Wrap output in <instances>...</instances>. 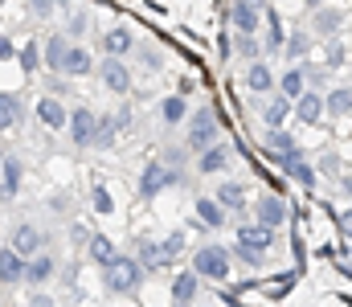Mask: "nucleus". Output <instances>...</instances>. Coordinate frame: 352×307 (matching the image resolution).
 <instances>
[{
  "label": "nucleus",
  "mask_w": 352,
  "mask_h": 307,
  "mask_svg": "<svg viewBox=\"0 0 352 307\" xmlns=\"http://www.w3.org/2000/svg\"><path fill=\"white\" fill-rule=\"evenodd\" d=\"M0 205H4V189H0Z\"/></svg>",
  "instance_id": "nucleus-62"
},
{
  "label": "nucleus",
  "mask_w": 352,
  "mask_h": 307,
  "mask_svg": "<svg viewBox=\"0 0 352 307\" xmlns=\"http://www.w3.org/2000/svg\"><path fill=\"white\" fill-rule=\"evenodd\" d=\"M316 168H320V177H340V156L336 152H324Z\"/></svg>",
  "instance_id": "nucleus-45"
},
{
  "label": "nucleus",
  "mask_w": 352,
  "mask_h": 307,
  "mask_svg": "<svg viewBox=\"0 0 352 307\" xmlns=\"http://www.w3.org/2000/svg\"><path fill=\"white\" fill-rule=\"evenodd\" d=\"M180 181H184V177L173 172L164 160H148L144 172H140V181H135V193H140V201H156L164 189H173V185H180Z\"/></svg>",
  "instance_id": "nucleus-4"
},
{
  "label": "nucleus",
  "mask_w": 352,
  "mask_h": 307,
  "mask_svg": "<svg viewBox=\"0 0 352 307\" xmlns=\"http://www.w3.org/2000/svg\"><path fill=\"white\" fill-rule=\"evenodd\" d=\"M21 119H25V99L16 91H0V131L16 127Z\"/></svg>",
  "instance_id": "nucleus-29"
},
{
  "label": "nucleus",
  "mask_w": 352,
  "mask_h": 307,
  "mask_svg": "<svg viewBox=\"0 0 352 307\" xmlns=\"http://www.w3.org/2000/svg\"><path fill=\"white\" fill-rule=\"evenodd\" d=\"M135 258L144 262V271H156V266H164V258H160V246H156L152 238H140V242H135Z\"/></svg>",
  "instance_id": "nucleus-39"
},
{
  "label": "nucleus",
  "mask_w": 352,
  "mask_h": 307,
  "mask_svg": "<svg viewBox=\"0 0 352 307\" xmlns=\"http://www.w3.org/2000/svg\"><path fill=\"white\" fill-rule=\"evenodd\" d=\"M37 119H41V127L62 131V127L70 123V106L58 99V95H45V99H37Z\"/></svg>",
  "instance_id": "nucleus-18"
},
{
  "label": "nucleus",
  "mask_w": 352,
  "mask_h": 307,
  "mask_svg": "<svg viewBox=\"0 0 352 307\" xmlns=\"http://www.w3.org/2000/svg\"><path fill=\"white\" fill-rule=\"evenodd\" d=\"M8 246H12V250H21L25 258H33V254H41V250H45V229H41L37 221H21V225L12 229Z\"/></svg>",
  "instance_id": "nucleus-11"
},
{
  "label": "nucleus",
  "mask_w": 352,
  "mask_h": 307,
  "mask_svg": "<svg viewBox=\"0 0 352 307\" xmlns=\"http://www.w3.org/2000/svg\"><path fill=\"white\" fill-rule=\"evenodd\" d=\"M184 242H188V238H184V229H173L168 238H156V246H160V258H164V266H168L173 258H180V254H184Z\"/></svg>",
  "instance_id": "nucleus-38"
},
{
  "label": "nucleus",
  "mask_w": 352,
  "mask_h": 307,
  "mask_svg": "<svg viewBox=\"0 0 352 307\" xmlns=\"http://www.w3.org/2000/svg\"><path fill=\"white\" fill-rule=\"evenodd\" d=\"M70 49H74V41H70L66 33H54V37H45V45H41V62H45V70H50V74H62V70H66V58H70Z\"/></svg>",
  "instance_id": "nucleus-15"
},
{
  "label": "nucleus",
  "mask_w": 352,
  "mask_h": 307,
  "mask_svg": "<svg viewBox=\"0 0 352 307\" xmlns=\"http://www.w3.org/2000/svg\"><path fill=\"white\" fill-rule=\"evenodd\" d=\"M25 307H29V304H25Z\"/></svg>",
  "instance_id": "nucleus-63"
},
{
  "label": "nucleus",
  "mask_w": 352,
  "mask_h": 307,
  "mask_svg": "<svg viewBox=\"0 0 352 307\" xmlns=\"http://www.w3.org/2000/svg\"><path fill=\"white\" fill-rule=\"evenodd\" d=\"M87 250H90V258H94L98 266H107L111 258H119V250H115V242H111L107 234H90V238H87Z\"/></svg>",
  "instance_id": "nucleus-34"
},
{
  "label": "nucleus",
  "mask_w": 352,
  "mask_h": 307,
  "mask_svg": "<svg viewBox=\"0 0 352 307\" xmlns=\"http://www.w3.org/2000/svg\"><path fill=\"white\" fill-rule=\"evenodd\" d=\"M332 4H352V0H332Z\"/></svg>",
  "instance_id": "nucleus-60"
},
{
  "label": "nucleus",
  "mask_w": 352,
  "mask_h": 307,
  "mask_svg": "<svg viewBox=\"0 0 352 307\" xmlns=\"http://www.w3.org/2000/svg\"><path fill=\"white\" fill-rule=\"evenodd\" d=\"M299 160H307V148H299V144H295V148H291V152H283V156H278V160H274V164H278V168H283V172H287V168H295V164H299Z\"/></svg>",
  "instance_id": "nucleus-44"
},
{
  "label": "nucleus",
  "mask_w": 352,
  "mask_h": 307,
  "mask_svg": "<svg viewBox=\"0 0 352 307\" xmlns=\"http://www.w3.org/2000/svg\"><path fill=\"white\" fill-rule=\"evenodd\" d=\"M295 119L299 123H307V127H320L324 119H328V102H324V91H303L299 99H295Z\"/></svg>",
  "instance_id": "nucleus-12"
},
{
  "label": "nucleus",
  "mask_w": 352,
  "mask_h": 307,
  "mask_svg": "<svg viewBox=\"0 0 352 307\" xmlns=\"http://www.w3.org/2000/svg\"><path fill=\"white\" fill-rule=\"evenodd\" d=\"M250 106L258 111V119H263V127H287V119H295V102L287 99V95H250Z\"/></svg>",
  "instance_id": "nucleus-5"
},
{
  "label": "nucleus",
  "mask_w": 352,
  "mask_h": 307,
  "mask_svg": "<svg viewBox=\"0 0 352 307\" xmlns=\"http://www.w3.org/2000/svg\"><path fill=\"white\" fill-rule=\"evenodd\" d=\"M344 271H349V275H352V258H349V266H344Z\"/></svg>",
  "instance_id": "nucleus-61"
},
{
  "label": "nucleus",
  "mask_w": 352,
  "mask_h": 307,
  "mask_svg": "<svg viewBox=\"0 0 352 307\" xmlns=\"http://www.w3.org/2000/svg\"><path fill=\"white\" fill-rule=\"evenodd\" d=\"M192 87H197L192 78H180V87H176V95H184V99H188V95H192Z\"/></svg>",
  "instance_id": "nucleus-54"
},
{
  "label": "nucleus",
  "mask_w": 352,
  "mask_h": 307,
  "mask_svg": "<svg viewBox=\"0 0 352 307\" xmlns=\"http://www.w3.org/2000/svg\"><path fill=\"white\" fill-rule=\"evenodd\" d=\"M188 266H192L205 283H226V279H230V271H234V254H230V246L209 242V246H197V250H192Z\"/></svg>",
  "instance_id": "nucleus-1"
},
{
  "label": "nucleus",
  "mask_w": 352,
  "mask_h": 307,
  "mask_svg": "<svg viewBox=\"0 0 352 307\" xmlns=\"http://www.w3.org/2000/svg\"><path fill=\"white\" fill-rule=\"evenodd\" d=\"M340 234H344V238L352 242V205L344 209V213H340Z\"/></svg>",
  "instance_id": "nucleus-51"
},
{
  "label": "nucleus",
  "mask_w": 352,
  "mask_h": 307,
  "mask_svg": "<svg viewBox=\"0 0 352 307\" xmlns=\"http://www.w3.org/2000/svg\"><path fill=\"white\" fill-rule=\"evenodd\" d=\"M4 160H8V152H4V148H0V168H4Z\"/></svg>",
  "instance_id": "nucleus-58"
},
{
  "label": "nucleus",
  "mask_w": 352,
  "mask_h": 307,
  "mask_svg": "<svg viewBox=\"0 0 352 307\" xmlns=\"http://www.w3.org/2000/svg\"><path fill=\"white\" fill-rule=\"evenodd\" d=\"M140 62H144V70H160V66H164L160 49H144V58H140Z\"/></svg>",
  "instance_id": "nucleus-50"
},
{
  "label": "nucleus",
  "mask_w": 352,
  "mask_h": 307,
  "mask_svg": "<svg viewBox=\"0 0 352 307\" xmlns=\"http://www.w3.org/2000/svg\"><path fill=\"white\" fill-rule=\"evenodd\" d=\"M303 70H307V87H311V91H324V95L332 91V87H328V78H332L328 66H311V62H303Z\"/></svg>",
  "instance_id": "nucleus-42"
},
{
  "label": "nucleus",
  "mask_w": 352,
  "mask_h": 307,
  "mask_svg": "<svg viewBox=\"0 0 352 307\" xmlns=\"http://www.w3.org/2000/svg\"><path fill=\"white\" fill-rule=\"evenodd\" d=\"M234 144H226V139H217V144H209L205 152H197V172L201 177H221V172H230L234 168Z\"/></svg>",
  "instance_id": "nucleus-6"
},
{
  "label": "nucleus",
  "mask_w": 352,
  "mask_h": 307,
  "mask_svg": "<svg viewBox=\"0 0 352 307\" xmlns=\"http://www.w3.org/2000/svg\"><path fill=\"white\" fill-rule=\"evenodd\" d=\"M184 123H188V127H184V148H188V152H205L209 144H217V139H221V119H217V111H213V106L192 111Z\"/></svg>",
  "instance_id": "nucleus-3"
},
{
  "label": "nucleus",
  "mask_w": 352,
  "mask_h": 307,
  "mask_svg": "<svg viewBox=\"0 0 352 307\" xmlns=\"http://www.w3.org/2000/svg\"><path fill=\"white\" fill-rule=\"evenodd\" d=\"M254 221H263L270 229H283V225L291 221V205L283 201V193H263V197L254 201Z\"/></svg>",
  "instance_id": "nucleus-10"
},
{
  "label": "nucleus",
  "mask_w": 352,
  "mask_h": 307,
  "mask_svg": "<svg viewBox=\"0 0 352 307\" xmlns=\"http://www.w3.org/2000/svg\"><path fill=\"white\" fill-rule=\"evenodd\" d=\"M344 12L332 4V0H324V4H316L311 8V33L320 37V41H332V37H340V29H344Z\"/></svg>",
  "instance_id": "nucleus-7"
},
{
  "label": "nucleus",
  "mask_w": 352,
  "mask_h": 307,
  "mask_svg": "<svg viewBox=\"0 0 352 307\" xmlns=\"http://www.w3.org/2000/svg\"><path fill=\"white\" fill-rule=\"evenodd\" d=\"M25 254L21 250H12V246H4L0 250V287H21L25 283Z\"/></svg>",
  "instance_id": "nucleus-19"
},
{
  "label": "nucleus",
  "mask_w": 352,
  "mask_h": 307,
  "mask_svg": "<svg viewBox=\"0 0 352 307\" xmlns=\"http://www.w3.org/2000/svg\"><path fill=\"white\" fill-rule=\"evenodd\" d=\"M238 242H242V246H250V250L270 254V250H274V242H278V229H270V225H263V221H242V225H238Z\"/></svg>",
  "instance_id": "nucleus-14"
},
{
  "label": "nucleus",
  "mask_w": 352,
  "mask_h": 307,
  "mask_svg": "<svg viewBox=\"0 0 352 307\" xmlns=\"http://www.w3.org/2000/svg\"><path fill=\"white\" fill-rule=\"evenodd\" d=\"M115 139H119L115 115H98V127H94V148H90V152H107V148H111Z\"/></svg>",
  "instance_id": "nucleus-35"
},
{
  "label": "nucleus",
  "mask_w": 352,
  "mask_h": 307,
  "mask_svg": "<svg viewBox=\"0 0 352 307\" xmlns=\"http://www.w3.org/2000/svg\"><path fill=\"white\" fill-rule=\"evenodd\" d=\"M246 91H250V95H263V99L278 91V74L270 70V62H266V58L246 62Z\"/></svg>",
  "instance_id": "nucleus-13"
},
{
  "label": "nucleus",
  "mask_w": 352,
  "mask_h": 307,
  "mask_svg": "<svg viewBox=\"0 0 352 307\" xmlns=\"http://www.w3.org/2000/svg\"><path fill=\"white\" fill-rule=\"evenodd\" d=\"M266 37H263V58H274V54H283V41H287V25H283V16L274 12V8H266Z\"/></svg>",
  "instance_id": "nucleus-22"
},
{
  "label": "nucleus",
  "mask_w": 352,
  "mask_h": 307,
  "mask_svg": "<svg viewBox=\"0 0 352 307\" xmlns=\"http://www.w3.org/2000/svg\"><path fill=\"white\" fill-rule=\"evenodd\" d=\"M197 295H201V275L188 266L173 279V304H197Z\"/></svg>",
  "instance_id": "nucleus-27"
},
{
  "label": "nucleus",
  "mask_w": 352,
  "mask_h": 307,
  "mask_svg": "<svg viewBox=\"0 0 352 307\" xmlns=\"http://www.w3.org/2000/svg\"><path fill=\"white\" fill-rule=\"evenodd\" d=\"M90 21H94V12H90L87 4H78V8L66 16V37H70V41H82L90 33Z\"/></svg>",
  "instance_id": "nucleus-33"
},
{
  "label": "nucleus",
  "mask_w": 352,
  "mask_h": 307,
  "mask_svg": "<svg viewBox=\"0 0 352 307\" xmlns=\"http://www.w3.org/2000/svg\"><path fill=\"white\" fill-rule=\"evenodd\" d=\"M324 102H328V119H349L352 115V87H332L324 95Z\"/></svg>",
  "instance_id": "nucleus-32"
},
{
  "label": "nucleus",
  "mask_w": 352,
  "mask_h": 307,
  "mask_svg": "<svg viewBox=\"0 0 352 307\" xmlns=\"http://www.w3.org/2000/svg\"><path fill=\"white\" fill-rule=\"evenodd\" d=\"M90 205H94L102 217H111V213H115V197H111V189H107V185H94V189H90Z\"/></svg>",
  "instance_id": "nucleus-43"
},
{
  "label": "nucleus",
  "mask_w": 352,
  "mask_h": 307,
  "mask_svg": "<svg viewBox=\"0 0 352 307\" xmlns=\"http://www.w3.org/2000/svg\"><path fill=\"white\" fill-rule=\"evenodd\" d=\"M344 62H349V45H344L340 37H332L328 49H324V66H328V70H340Z\"/></svg>",
  "instance_id": "nucleus-41"
},
{
  "label": "nucleus",
  "mask_w": 352,
  "mask_h": 307,
  "mask_svg": "<svg viewBox=\"0 0 352 307\" xmlns=\"http://www.w3.org/2000/svg\"><path fill=\"white\" fill-rule=\"evenodd\" d=\"M115 127H119V131H127V127H131V111H127V106L115 115Z\"/></svg>",
  "instance_id": "nucleus-52"
},
{
  "label": "nucleus",
  "mask_w": 352,
  "mask_h": 307,
  "mask_svg": "<svg viewBox=\"0 0 352 307\" xmlns=\"http://www.w3.org/2000/svg\"><path fill=\"white\" fill-rule=\"evenodd\" d=\"M29 8H33V16H37V21H50V16H54V8H58V0H29Z\"/></svg>",
  "instance_id": "nucleus-49"
},
{
  "label": "nucleus",
  "mask_w": 352,
  "mask_h": 307,
  "mask_svg": "<svg viewBox=\"0 0 352 307\" xmlns=\"http://www.w3.org/2000/svg\"><path fill=\"white\" fill-rule=\"evenodd\" d=\"M184 160H188V148H168V156H164V164L184 177Z\"/></svg>",
  "instance_id": "nucleus-47"
},
{
  "label": "nucleus",
  "mask_w": 352,
  "mask_h": 307,
  "mask_svg": "<svg viewBox=\"0 0 352 307\" xmlns=\"http://www.w3.org/2000/svg\"><path fill=\"white\" fill-rule=\"evenodd\" d=\"M94 74H98V82H102L111 95H127V91H131V70H127L123 58H102V62L94 66Z\"/></svg>",
  "instance_id": "nucleus-9"
},
{
  "label": "nucleus",
  "mask_w": 352,
  "mask_h": 307,
  "mask_svg": "<svg viewBox=\"0 0 352 307\" xmlns=\"http://www.w3.org/2000/svg\"><path fill=\"white\" fill-rule=\"evenodd\" d=\"M168 307H192V304H168Z\"/></svg>",
  "instance_id": "nucleus-59"
},
{
  "label": "nucleus",
  "mask_w": 352,
  "mask_h": 307,
  "mask_svg": "<svg viewBox=\"0 0 352 307\" xmlns=\"http://www.w3.org/2000/svg\"><path fill=\"white\" fill-rule=\"evenodd\" d=\"M303 91H307V70H303V62H295V66H287L278 74V95H287V99L295 102Z\"/></svg>",
  "instance_id": "nucleus-28"
},
{
  "label": "nucleus",
  "mask_w": 352,
  "mask_h": 307,
  "mask_svg": "<svg viewBox=\"0 0 352 307\" xmlns=\"http://www.w3.org/2000/svg\"><path fill=\"white\" fill-rule=\"evenodd\" d=\"M295 148V135L287 131V127H263V156L274 164L283 152H291Z\"/></svg>",
  "instance_id": "nucleus-23"
},
{
  "label": "nucleus",
  "mask_w": 352,
  "mask_h": 307,
  "mask_svg": "<svg viewBox=\"0 0 352 307\" xmlns=\"http://www.w3.org/2000/svg\"><path fill=\"white\" fill-rule=\"evenodd\" d=\"M311 41H316V33L311 29H287V41H283V58L295 66V62H307V54H311Z\"/></svg>",
  "instance_id": "nucleus-21"
},
{
  "label": "nucleus",
  "mask_w": 352,
  "mask_h": 307,
  "mask_svg": "<svg viewBox=\"0 0 352 307\" xmlns=\"http://www.w3.org/2000/svg\"><path fill=\"white\" fill-rule=\"evenodd\" d=\"M242 4H250V8H258V12H266V8H270V0H242Z\"/></svg>",
  "instance_id": "nucleus-57"
},
{
  "label": "nucleus",
  "mask_w": 352,
  "mask_h": 307,
  "mask_svg": "<svg viewBox=\"0 0 352 307\" xmlns=\"http://www.w3.org/2000/svg\"><path fill=\"white\" fill-rule=\"evenodd\" d=\"M336 185H340V193H344V197H349V201H352V177H340Z\"/></svg>",
  "instance_id": "nucleus-55"
},
{
  "label": "nucleus",
  "mask_w": 352,
  "mask_h": 307,
  "mask_svg": "<svg viewBox=\"0 0 352 307\" xmlns=\"http://www.w3.org/2000/svg\"><path fill=\"white\" fill-rule=\"evenodd\" d=\"M283 177H287V181H295L299 189H316V185H320V168H316L311 160H299V164H295V168H287Z\"/></svg>",
  "instance_id": "nucleus-36"
},
{
  "label": "nucleus",
  "mask_w": 352,
  "mask_h": 307,
  "mask_svg": "<svg viewBox=\"0 0 352 307\" xmlns=\"http://www.w3.org/2000/svg\"><path fill=\"white\" fill-rule=\"evenodd\" d=\"M188 115H192V111H188V99H184V95H168V99L160 102V123H164V127H180Z\"/></svg>",
  "instance_id": "nucleus-31"
},
{
  "label": "nucleus",
  "mask_w": 352,
  "mask_h": 307,
  "mask_svg": "<svg viewBox=\"0 0 352 307\" xmlns=\"http://www.w3.org/2000/svg\"><path fill=\"white\" fill-rule=\"evenodd\" d=\"M94 66H98V62H94V54H90L82 41H74V49H70V58H66V70H62V74H66V78H87V74H94Z\"/></svg>",
  "instance_id": "nucleus-26"
},
{
  "label": "nucleus",
  "mask_w": 352,
  "mask_h": 307,
  "mask_svg": "<svg viewBox=\"0 0 352 307\" xmlns=\"http://www.w3.org/2000/svg\"><path fill=\"white\" fill-rule=\"evenodd\" d=\"M230 25H234V33H258V29H263V12L250 8V4H242V0H234V8H230Z\"/></svg>",
  "instance_id": "nucleus-25"
},
{
  "label": "nucleus",
  "mask_w": 352,
  "mask_h": 307,
  "mask_svg": "<svg viewBox=\"0 0 352 307\" xmlns=\"http://www.w3.org/2000/svg\"><path fill=\"white\" fill-rule=\"evenodd\" d=\"M21 181H25V160L8 152V160H4V168H0V189H4V201H12V197L21 193Z\"/></svg>",
  "instance_id": "nucleus-24"
},
{
  "label": "nucleus",
  "mask_w": 352,
  "mask_h": 307,
  "mask_svg": "<svg viewBox=\"0 0 352 307\" xmlns=\"http://www.w3.org/2000/svg\"><path fill=\"white\" fill-rule=\"evenodd\" d=\"M217 201L226 205L234 217H246V189L242 185H234V181H226V185H217V193H213Z\"/></svg>",
  "instance_id": "nucleus-30"
},
{
  "label": "nucleus",
  "mask_w": 352,
  "mask_h": 307,
  "mask_svg": "<svg viewBox=\"0 0 352 307\" xmlns=\"http://www.w3.org/2000/svg\"><path fill=\"white\" fill-rule=\"evenodd\" d=\"M70 144L74 148H82V152H90L94 148V127H98V111H90V106H74L70 111Z\"/></svg>",
  "instance_id": "nucleus-8"
},
{
  "label": "nucleus",
  "mask_w": 352,
  "mask_h": 307,
  "mask_svg": "<svg viewBox=\"0 0 352 307\" xmlns=\"http://www.w3.org/2000/svg\"><path fill=\"white\" fill-rule=\"evenodd\" d=\"M37 62H41V49H37V41H33V45H25V49H21V70H29V74H33V70H37Z\"/></svg>",
  "instance_id": "nucleus-46"
},
{
  "label": "nucleus",
  "mask_w": 352,
  "mask_h": 307,
  "mask_svg": "<svg viewBox=\"0 0 352 307\" xmlns=\"http://www.w3.org/2000/svg\"><path fill=\"white\" fill-rule=\"evenodd\" d=\"M45 87H50V95H58V99H66V95H70L66 74H50V78H45Z\"/></svg>",
  "instance_id": "nucleus-48"
},
{
  "label": "nucleus",
  "mask_w": 352,
  "mask_h": 307,
  "mask_svg": "<svg viewBox=\"0 0 352 307\" xmlns=\"http://www.w3.org/2000/svg\"><path fill=\"white\" fill-rule=\"evenodd\" d=\"M226 221H230V209L217 197H197V225L201 229H226Z\"/></svg>",
  "instance_id": "nucleus-20"
},
{
  "label": "nucleus",
  "mask_w": 352,
  "mask_h": 307,
  "mask_svg": "<svg viewBox=\"0 0 352 307\" xmlns=\"http://www.w3.org/2000/svg\"><path fill=\"white\" fill-rule=\"evenodd\" d=\"M144 262L140 258H131V254H119V258H111L107 266H102V287L111 291V295H131L140 283H144Z\"/></svg>",
  "instance_id": "nucleus-2"
},
{
  "label": "nucleus",
  "mask_w": 352,
  "mask_h": 307,
  "mask_svg": "<svg viewBox=\"0 0 352 307\" xmlns=\"http://www.w3.org/2000/svg\"><path fill=\"white\" fill-rule=\"evenodd\" d=\"M102 54H107V58H127V54H135V29L111 25V29L102 33Z\"/></svg>",
  "instance_id": "nucleus-16"
},
{
  "label": "nucleus",
  "mask_w": 352,
  "mask_h": 307,
  "mask_svg": "<svg viewBox=\"0 0 352 307\" xmlns=\"http://www.w3.org/2000/svg\"><path fill=\"white\" fill-rule=\"evenodd\" d=\"M58 275V258L50 254V250H41V254H33L29 262H25V283L37 291V287H45L50 279Z\"/></svg>",
  "instance_id": "nucleus-17"
},
{
  "label": "nucleus",
  "mask_w": 352,
  "mask_h": 307,
  "mask_svg": "<svg viewBox=\"0 0 352 307\" xmlns=\"http://www.w3.org/2000/svg\"><path fill=\"white\" fill-rule=\"evenodd\" d=\"M234 54H238L242 62H258V58H263V41H258V33H238V37H234Z\"/></svg>",
  "instance_id": "nucleus-37"
},
{
  "label": "nucleus",
  "mask_w": 352,
  "mask_h": 307,
  "mask_svg": "<svg viewBox=\"0 0 352 307\" xmlns=\"http://www.w3.org/2000/svg\"><path fill=\"white\" fill-rule=\"evenodd\" d=\"M29 307H58V304H54V299H50V295H45V291H37V295H33V299H29Z\"/></svg>",
  "instance_id": "nucleus-53"
},
{
  "label": "nucleus",
  "mask_w": 352,
  "mask_h": 307,
  "mask_svg": "<svg viewBox=\"0 0 352 307\" xmlns=\"http://www.w3.org/2000/svg\"><path fill=\"white\" fill-rule=\"evenodd\" d=\"M230 254H234L242 266H250V271H263V266H266L263 250H250V246H242V242H238V246H230Z\"/></svg>",
  "instance_id": "nucleus-40"
},
{
  "label": "nucleus",
  "mask_w": 352,
  "mask_h": 307,
  "mask_svg": "<svg viewBox=\"0 0 352 307\" xmlns=\"http://www.w3.org/2000/svg\"><path fill=\"white\" fill-rule=\"evenodd\" d=\"M12 54H16V49H12V41H8V37H0V58H12Z\"/></svg>",
  "instance_id": "nucleus-56"
}]
</instances>
